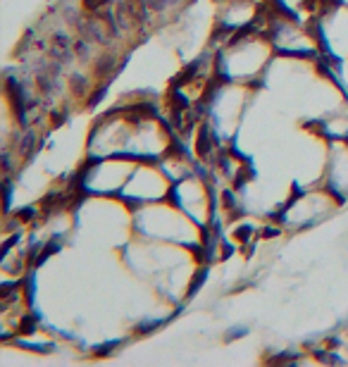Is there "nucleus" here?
Instances as JSON below:
<instances>
[{"label": "nucleus", "mask_w": 348, "mask_h": 367, "mask_svg": "<svg viewBox=\"0 0 348 367\" xmlns=\"http://www.w3.org/2000/svg\"><path fill=\"white\" fill-rule=\"evenodd\" d=\"M124 5H127V10H129V14H131L134 24H141V22L146 19V12H148L146 0H127Z\"/></svg>", "instance_id": "nucleus-1"}, {"label": "nucleus", "mask_w": 348, "mask_h": 367, "mask_svg": "<svg viewBox=\"0 0 348 367\" xmlns=\"http://www.w3.org/2000/svg\"><path fill=\"white\" fill-rule=\"evenodd\" d=\"M50 55L55 60H65L69 55V41L65 36H55L53 39V45H50Z\"/></svg>", "instance_id": "nucleus-2"}, {"label": "nucleus", "mask_w": 348, "mask_h": 367, "mask_svg": "<svg viewBox=\"0 0 348 367\" xmlns=\"http://www.w3.org/2000/svg\"><path fill=\"white\" fill-rule=\"evenodd\" d=\"M210 131L203 126L201 129V134H198V141H196V153L198 155H210Z\"/></svg>", "instance_id": "nucleus-3"}, {"label": "nucleus", "mask_w": 348, "mask_h": 367, "mask_svg": "<svg viewBox=\"0 0 348 367\" xmlns=\"http://www.w3.org/2000/svg\"><path fill=\"white\" fill-rule=\"evenodd\" d=\"M112 69H115V60H112V57H103V60H98V62H95L93 74H95V77H107Z\"/></svg>", "instance_id": "nucleus-4"}, {"label": "nucleus", "mask_w": 348, "mask_h": 367, "mask_svg": "<svg viewBox=\"0 0 348 367\" xmlns=\"http://www.w3.org/2000/svg\"><path fill=\"white\" fill-rule=\"evenodd\" d=\"M196 69H198V62H193V65H188L176 79H174V88L176 86H181V83H186V79H193V74H196Z\"/></svg>", "instance_id": "nucleus-5"}, {"label": "nucleus", "mask_w": 348, "mask_h": 367, "mask_svg": "<svg viewBox=\"0 0 348 367\" xmlns=\"http://www.w3.org/2000/svg\"><path fill=\"white\" fill-rule=\"evenodd\" d=\"M107 2H110V0H84V7H86V10H88V12H100V10H103V7H105Z\"/></svg>", "instance_id": "nucleus-6"}, {"label": "nucleus", "mask_w": 348, "mask_h": 367, "mask_svg": "<svg viewBox=\"0 0 348 367\" xmlns=\"http://www.w3.org/2000/svg\"><path fill=\"white\" fill-rule=\"evenodd\" d=\"M203 282H205V270H198V272H196V277H193V282H191V286H188V296H193V293L201 288Z\"/></svg>", "instance_id": "nucleus-7"}, {"label": "nucleus", "mask_w": 348, "mask_h": 367, "mask_svg": "<svg viewBox=\"0 0 348 367\" xmlns=\"http://www.w3.org/2000/svg\"><path fill=\"white\" fill-rule=\"evenodd\" d=\"M34 326H36V317H34V315H29V317H24V320H22L19 331H22V334H31V331H34Z\"/></svg>", "instance_id": "nucleus-8"}, {"label": "nucleus", "mask_w": 348, "mask_h": 367, "mask_svg": "<svg viewBox=\"0 0 348 367\" xmlns=\"http://www.w3.org/2000/svg\"><path fill=\"white\" fill-rule=\"evenodd\" d=\"M55 250H57V241H50V244H48V245H45V248H43V253H41L39 262H43V260H45V258H50V255H53Z\"/></svg>", "instance_id": "nucleus-9"}, {"label": "nucleus", "mask_w": 348, "mask_h": 367, "mask_svg": "<svg viewBox=\"0 0 348 367\" xmlns=\"http://www.w3.org/2000/svg\"><path fill=\"white\" fill-rule=\"evenodd\" d=\"M72 91H74V93H81V91H84V79H81V77H72Z\"/></svg>", "instance_id": "nucleus-10"}, {"label": "nucleus", "mask_w": 348, "mask_h": 367, "mask_svg": "<svg viewBox=\"0 0 348 367\" xmlns=\"http://www.w3.org/2000/svg\"><path fill=\"white\" fill-rule=\"evenodd\" d=\"M222 203H224V207H234V193H231V191H224V193H222Z\"/></svg>", "instance_id": "nucleus-11"}, {"label": "nucleus", "mask_w": 348, "mask_h": 367, "mask_svg": "<svg viewBox=\"0 0 348 367\" xmlns=\"http://www.w3.org/2000/svg\"><path fill=\"white\" fill-rule=\"evenodd\" d=\"M103 95H105V86H100V88H98V91H95V93L91 95V105H98Z\"/></svg>", "instance_id": "nucleus-12"}, {"label": "nucleus", "mask_w": 348, "mask_h": 367, "mask_svg": "<svg viewBox=\"0 0 348 367\" xmlns=\"http://www.w3.org/2000/svg\"><path fill=\"white\" fill-rule=\"evenodd\" d=\"M236 236H239V239H241V241H246V239H248V236H251V227H241V229L236 231Z\"/></svg>", "instance_id": "nucleus-13"}, {"label": "nucleus", "mask_w": 348, "mask_h": 367, "mask_svg": "<svg viewBox=\"0 0 348 367\" xmlns=\"http://www.w3.org/2000/svg\"><path fill=\"white\" fill-rule=\"evenodd\" d=\"M65 122V115H62V112H55L53 115V124H62Z\"/></svg>", "instance_id": "nucleus-14"}, {"label": "nucleus", "mask_w": 348, "mask_h": 367, "mask_svg": "<svg viewBox=\"0 0 348 367\" xmlns=\"http://www.w3.org/2000/svg\"><path fill=\"white\" fill-rule=\"evenodd\" d=\"M262 236H265V239H267V236H277V229H267V227H265V229H262Z\"/></svg>", "instance_id": "nucleus-15"}]
</instances>
